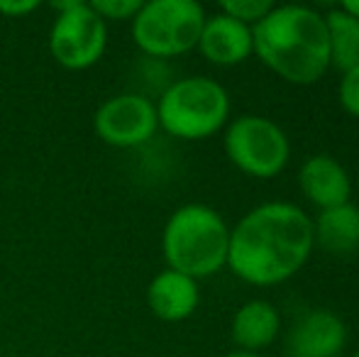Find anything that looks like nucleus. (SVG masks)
Returning <instances> with one entry per match:
<instances>
[{
  "label": "nucleus",
  "mask_w": 359,
  "mask_h": 357,
  "mask_svg": "<svg viewBox=\"0 0 359 357\" xmlns=\"http://www.w3.org/2000/svg\"><path fill=\"white\" fill-rule=\"evenodd\" d=\"M313 248L311 215L296 203L266 201L230 228L225 267L250 286H276L306 267Z\"/></svg>",
  "instance_id": "f257e3e1"
},
{
  "label": "nucleus",
  "mask_w": 359,
  "mask_h": 357,
  "mask_svg": "<svg viewBox=\"0 0 359 357\" xmlns=\"http://www.w3.org/2000/svg\"><path fill=\"white\" fill-rule=\"evenodd\" d=\"M255 57L293 86H311L330 69L325 15L308 5H274L252 27Z\"/></svg>",
  "instance_id": "f03ea898"
},
{
  "label": "nucleus",
  "mask_w": 359,
  "mask_h": 357,
  "mask_svg": "<svg viewBox=\"0 0 359 357\" xmlns=\"http://www.w3.org/2000/svg\"><path fill=\"white\" fill-rule=\"evenodd\" d=\"M230 228L215 208L186 203L169 215L161 233L166 267L201 281L227 264Z\"/></svg>",
  "instance_id": "7ed1b4c3"
},
{
  "label": "nucleus",
  "mask_w": 359,
  "mask_h": 357,
  "mask_svg": "<svg viewBox=\"0 0 359 357\" xmlns=\"http://www.w3.org/2000/svg\"><path fill=\"white\" fill-rule=\"evenodd\" d=\"M159 128L186 142L213 137L230 118V93L208 76H186L174 81L156 103Z\"/></svg>",
  "instance_id": "20e7f679"
},
{
  "label": "nucleus",
  "mask_w": 359,
  "mask_h": 357,
  "mask_svg": "<svg viewBox=\"0 0 359 357\" xmlns=\"http://www.w3.org/2000/svg\"><path fill=\"white\" fill-rule=\"evenodd\" d=\"M205 10L196 0H149L135 15L133 39L144 54L171 59L198 47Z\"/></svg>",
  "instance_id": "39448f33"
},
{
  "label": "nucleus",
  "mask_w": 359,
  "mask_h": 357,
  "mask_svg": "<svg viewBox=\"0 0 359 357\" xmlns=\"http://www.w3.org/2000/svg\"><path fill=\"white\" fill-rule=\"evenodd\" d=\"M225 154L242 174L255 179H274L291 159L286 133L264 115H240L225 125Z\"/></svg>",
  "instance_id": "423d86ee"
},
{
  "label": "nucleus",
  "mask_w": 359,
  "mask_h": 357,
  "mask_svg": "<svg viewBox=\"0 0 359 357\" xmlns=\"http://www.w3.org/2000/svg\"><path fill=\"white\" fill-rule=\"evenodd\" d=\"M52 32H49V52L59 67L69 72H83L103 59L108 47V25L90 8V3H54Z\"/></svg>",
  "instance_id": "0eeeda50"
},
{
  "label": "nucleus",
  "mask_w": 359,
  "mask_h": 357,
  "mask_svg": "<svg viewBox=\"0 0 359 357\" xmlns=\"http://www.w3.org/2000/svg\"><path fill=\"white\" fill-rule=\"evenodd\" d=\"M93 130L110 147H140V144L149 142L159 130L156 103H151L140 93L113 95L95 110Z\"/></svg>",
  "instance_id": "6e6552de"
},
{
  "label": "nucleus",
  "mask_w": 359,
  "mask_h": 357,
  "mask_svg": "<svg viewBox=\"0 0 359 357\" xmlns=\"http://www.w3.org/2000/svg\"><path fill=\"white\" fill-rule=\"evenodd\" d=\"M347 345V325L327 309H313L296 321L288 333L293 357H337Z\"/></svg>",
  "instance_id": "1a4fd4ad"
},
{
  "label": "nucleus",
  "mask_w": 359,
  "mask_h": 357,
  "mask_svg": "<svg viewBox=\"0 0 359 357\" xmlns=\"http://www.w3.org/2000/svg\"><path fill=\"white\" fill-rule=\"evenodd\" d=\"M196 49L215 67H237L255 54L252 27L217 10L213 15H205Z\"/></svg>",
  "instance_id": "9d476101"
},
{
  "label": "nucleus",
  "mask_w": 359,
  "mask_h": 357,
  "mask_svg": "<svg viewBox=\"0 0 359 357\" xmlns=\"http://www.w3.org/2000/svg\"><path fill=\"white\" fill-rule=\"evenodd\" d=\"M298 186H301V194L320 210L347 203L352 196L350 172L330 154L308 157L298 172Z\"/></svg>",
  "instance_id": "9b49d317"
},
{
  "label": "nucleus",
  "mask_w": 359,
  "mask_h": 357,
  "mask_svg": "<svg viewBox=\"0 0 359 357\" xmlns=\"http://www.w3.org/2000/svg\"><path fill=\"white\" fill-rule=\"evenodd\" d=\"M147 304L159 321L179 323L196 314L201 304L198 281L174 269H161L147 286Z\"/></svg>",
  "instance_id": "f8f14e48"
},
{
  "label": "nucleus",
  "mask_w": 359,
  "mask_h": 357,
  "mask_svg": "<svg viewBox=\"0 0 359 357\" xmlns=\"http://www.w3.org/2000/svg\"><path fill=\"white\" fill-rule=\"evenodd\" d=\"M232 343L245 353H259L269 348L281 333V314L271 301L252 299L235 311L230 323Z\"/></svg>",
  "instance_id": "ddd939ff"
},
{
  "label": "nucleus",
  "mask_w": 359,
  "mask_h": 357,
  "mask_svg": "<svg viewBox=\"0 0 359 357\" xmlns=\"http://www.w3.org/2000/svg\"><path fill=\"white\" fill-rule=\"evenodd\" d=\"M313 240L330 255H350L359 248V206L352 201L325 208L313 218Z\"/></svg>",
  "instance_id": "4468645a"
},
{
  "label": "nucleus",
  "mask_w": 359,
  "mask_h": 357,
  "mask_svg": "<svg viewBox=\"0 0 359 357\" xmlns=\"http://www.w3.org/2000/svg\"><path fill=\"white\" fill-rule=\"evenodd\" d=\"M325 27L330 67L340 74L355 69L359 64V20L337 5L325 13Z\"/></svg>",
  "instance_id": "2eb2a0df"
},
{
  "label": "nucleus",
  "mask_w": 359,
  "mask_h": 357,
  "mask_svg": "<svg viewBox=\"0 0 359 357\" xmlns=\"http://www.w3.org/2000/svg\"><path fill=\"white\" fill-rule=\"evenodd\" d=\"M271 8H274L271 0H222L220 3V13L230 15L232 20L247 27H255L259 20H264Z\"/></svg>",
  "instance_id": "dca6fc26"
},
{
  "label": "nucleus",
  "mask_w": 359,
  "mask_h": 357,
  "mask_svg": "<svg viewBox=\"0 0 359 357\" xmlns=\"http://www.w3.org/2000/svg\"><path fill=\"white\" fill-rule=\"evenodd\" d=\"M90 8L100 15L105 25L108 22H133L135 15L142 8V0H90Z\"/></svg>",
  "instance_id": "f3484780"
},
{
  "label": "nucleus",
  "mask_w": 359,
  "mask_h": 357,
  "mask_svg": "<svg viewBox=\"0 0 359 357\" xmlns=\"http://www.w3.org/2000/svg\"><path fill=\"white\" fill-rule=\"evenodd\" d=\"M337 98H340V105L347 115L359 118V64L342 74L340 86H337Z\"/></svg>",
  "instance_id": "a211bd4d"
},
{
  "label": "nucleus",
  "mask_w": 359,
  "mask_h": 357,
  "mask_svg": "<svg viewBox=\"0 0 359 357\" xmlns=\"http://www.w3.org/2000/svg\"><path fill=\"white\" fill-rule=\"evenodd\" d=\"M39 3L34 0H15V3H0V13L8 15V18H25L32 10H37Z\"/></svg>",
  "instance_id": "6ab92c4d"
},
{
  "label": "nucleus",
  "mask_w": 359,
  "mask_h": 357,
  "mask_svg": "<svg viewBox=\"0 0 359 357\" xmlns=\"http://www.w3.org/2000/svg\"><path fill=\"white\" fill-rule=\"evenodd\" d=\"M340 8H342V10H347V13H350L352 18H357V20H359V0H347V3H342Z\"/></svg>",
  "instance_id": "aec40b11"
},
{
  "label": "nucleus",
  "mask_w": 359,
  "mask_h": 357,
  "mask_svg": "<svg viewBox=\"0 0 359 357\" xmlns=\"http://www.w3.org/2000/svg\"><path fill=\"white\" fill-rule=\"evenodd\" d=\"M225 357H264L262 353H245V350H235V353H227Z\"/></svg>",
  "instance_id": "412c9836"
},
{
  "label": "nucleus",
  "mask_w": 359,
  "mask_h": 357,
  "mask_svg": "<svg viewBox=\"0 0 359 357\" xmlns=\"http://www.w3.org/2000/svg\"><path fill=\"white\" fill-rule=\"evenodd\" d=\"M355 357H359V350H357V353H355Z\"/></svg>",
  "instance_id": "4be33fe9"
},
{
  "label": "nucleus",
  "mask_w": 359,
  "mask_h": 357,
  "mask_svg": "<svg viewBox=\"0 0 359 357\" xmlns=\"http://www.w3.org/2000/svg\"><path fill=\"white\" fill-rule=\"evenodd\" d=\"M288 357H293V355H288Z\"/></svg>",
  "instance_id": "5701e85b"
}]
</instances>
